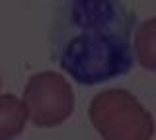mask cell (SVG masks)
<instances>
[{"mask_svg":"<svg viewBox=\"0 0 156 140\" xmlns=\"http://www.w3.org/2000/svg\"><path fill=\"white\" fill-rule=\"evenodd\" d=\"M135 12L117 0L58 4L51 29V59L82 86L129 74L133 68Z\"/></svg>","mask_w":156,"mask_h":140,"instance_id":"obj_1","label":"cell"},{"mask_svg":"<svg viewBox=\"0 0 156 140\" xmlns=\"http://www.w3.org/2000/svg\"><path fill=\"white\" fill-rule=\"evenodd\" d=\"M88 115L104 140H152V115L127 90L111 88L96 94Z\"/></svg>","mask_w":156,"mask_h":140,"instance_id":"obj_2","label":"cell"},{"mask_svg":"<svg viewBox=\"0 0 156 140\" xmlns=\"http://www.w3.org/2000/svg\"><path fill=\"white\" fill-rule=\"evenodd\" d=\"M22 105L35 127L49 128L62 125L74 111V91L58 72L45 70L29 76L23 88Z\"/></svg>","mask_w":156,"mask_h":140,"instance_id":"obj_3","label":"cell"},{"mask_svg":"<svg viewBox=\"0 0 156 140\" xmlns=\"http://www.w3.org/2000/svg\"><path fill=\"white\" fill-rule=\"evenodd\" d=\"M26 121L27 115L22 99L12 94H0V140H10L22 134Z\"/></svg>","mask_w":156,"mask_h":140,"instance_id":"obj_4","label":"cell"},{"mask_svg":"<svg viewBox=\"0 0 156 140\" xmlns=\"http://www.w3.org/2000/svg\"><path fill=\"white\" fill-rule=\"evenodd\" d=\"M133 55H136V60L140 66H144L148 72L156 70V18H148L139 26L135 33Z\"/></svg>","mask_w":156,"mask_h":140,"instance_id":"obj_5","label":"cell"},{"mask_svg":"<svg viewBox=\"0 0 156 140\" xmlns=\"http://www.w3.org/2000/svg\"><path fill=\"white\" fill-rule=\"evenodd\" d=\"M0 88H2V78H0Z\"/></svg>","mask_w":156,"mask_h":140,"instance_id":"obj_6","label":"cell"}]
</instances>
